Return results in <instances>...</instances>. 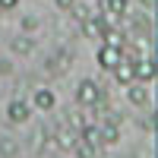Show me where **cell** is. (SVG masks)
I'll return each instance as SVG.
<instances>
[{"mask_svg": "<svg viewBox=\"0 0 158 158\" xmlns=\"http://www.w3.org/2000/svg\"><path fill=\"white\" fill-rule=\"evenodd\" d=\"M76 142H79V133H76L73 127H67V130H54V149H60V152H73Z\"/></svg>", "mask_w": 158, "mask_h": 158, "instance_id": "cell-6", "label": "cell"}, {"mask_svg": "<svg viewBox=\"0 0 158 158\" xmlns=\"http://www.w3.org/2000/svg\"><path fill=\"white\" fill-rule=\"evenodd\" d=\"M95 60H98V67H101V70H114L123 57H120V48H117V44H104V41H101V44H98Z\"/></svg>", "mask_w": 158, "mask_h": 158, "instance_id": "cell-4", "label": "cell"}, {"mask_svg": "<svg viewBox=\"0 0 158 158\" xmlns=\"http://www.w3.org/2000/svg\"><path fill=\"white\" fill-rule=\"evenodd\" d=\"M54 3H57V10H63V13H70V6L76 3V0H54Z\"/></svg>", "mask_w": 158, "mask_h": 158, "instance_id": "cell-17", "label": "cell"}, {"mask_svg": "<svg viewBox=\"0 0 158 158\" xmlns=\"http://www.w3.org/2000/svg\"><path fill=\"white\" fill-rule=\"evenodd\" d=\"M19 25H22V32H35V29H38V19H35V16H22Z\"/></svg>", "mask_w": 158, "mask_h": 158, "instance_id": "cell-16", "label": "cell"}, {"mask_svg": "<svg viewBox=\"0 0 158 158\" xmlns=\"http://www.w3.org/2000/svg\"><path fill=\"white\" fill-rule=\"evenodd\" d=\"M123 38H127V32H123V29H117V25H104V32H101L98 41H104V44H120Z\"/></svg>", "mask_w": 158, "mask_h": 158, "instance_id": "cell-12", "label": "cell"}, {"mask_svg": "<svg viewBox=\"0 0 158 158\" xmlns=\"http://www.w3.org/2000/svg\"><path fill=\"white\" fill-rule=\"evenodd\" d=\"M98 139H101V149L104 146H117V142H120V127L98 120Z\"/></svg>", "mask_w": 158, "mask_h": 158, "instance_id": "cell-9", "label": "cell"}, {"mask_svg": "<svg viewBox=\"0 0 158 158\" xmlns=\"http://www.w3.org/2000/svg\"><path fill=\"white\" fill-rule=\"evenodd\" d=\"M10 48H13V54L29 57L32 51H35V41H32V38H13V41H10Z\"/></svg>", "mask_w": 158, "mask_h": 158, "instance_id": "cell-13", "label": "cell"}, {"mask_svg": "<svg viewBox=\"0 0 158 158\" xmlns=\"http://www.w3.org/2000/svg\"><path fill=\"white\" fill-rule=\"evenodd\" d=\"M0 73H3V76L13 73V63H10V60H0Z\"/></svg>", "mask_w": 158, "mask_h": 158, "instance_id": "cell-19", "label": "cell"}, {"mask_svg": "<svg viewBox=\"0 0 158 158\" xmlns=\"http://www.w3.org/2000/svg\"><path fill=\"white\" fill-rule=\"evenodd\" d=\"M98 101H108L104 85L95 82V79H79V85H76V104H82V108H95Z\"/></svg>", "mask_w": 158, "mask_h": 158, "instance_id": "cell-1", "label": "cell"}, {"mask_svg": "<svg viewBox=\"0 0 158 158\" xmlns=\"http://www.w3.org/2000/svg\"><path fill=\"white\" fill-rule=\"evenodd\" d=\"M0 13H3V10H0Z\"/></svg>", "mask_w": 158, "mask_h": 158, "instance_id": "cell-21", "label": "cell"}, {"mask_svg": "<svg viewBox=\"0 0 158 158\" xmlns=\"http://www.w3.org/2000/svg\"><path fill=\"white\" fill-rule=\"evenodd\" d=\"M111 73H114V79L120 85H130V82H133V60H120Z\"/></svg>", "mask_w": 158, "mask_h": 158, "instance_id": "cell-11", "label": "cell"}, {"mask_svg": "<svg viewBox=\"0 0 158 158\" xmlns=\"http://www.w3.org/2000/svg\"><path fill=\"white\" fill-rule=\"evenodd\" d=\"M70 16H73V22H76V29H79V25L92 16V10H89L85 3H73V6H70Z\"/></svg>", "mask_w": 158, "mask_h": 158, "instance_id": "cell-15", "label": "cell"}, {"mask_svg": "<svg viewBox=\"0 0 158 158\" xmlns=\"http://www.w3.org/2000/svg\"><path fill=\"white\" fill-rule=\"evenodd\" d=\"M70 60H73V51H70V48H60L57 54H48L44 70H48V73H54V76H60V73H67Z\"/></svg>", "mask_w": 158, "mask_h": 158, "instance_id": "cell-5", "label": "cell"}, {"mask_svg": "<svg viewBox=\"0 0 158 158\" xmlns=\"http://www.w3.org/2000/svg\"><path fill=\"white\" fill-rule=\"evenodd\" d=\"M13 155H19V142L13 139V136L0 133V158H13Z\"/></svg>", "mask_w": 158, "mask_h": 158, "instance_id": "cell-14", "label": "cell"}, {"mask_svg": "<svg viewBox=\"0 0 158 158\" xmlns=\"http://www.w3.org/2000/svg\"><path fill=\"white\" fill-rule=\"evenodd\" d=\"M54 104H57V95L51 89H35V95H32V108L35 111H54Z\"/></svg>", "mask_w": 158, "mask_h": 158, "instance_id": "cell-8", "label": "cell"}, {"mask_svg": "<svg viewBox=\"0 0 158 158\" xmlns=\"http://www.w3.org/2000/svg\"><path fill=\"white\" fill-rule=\"evenodd\" d=\"M98 10L108 13L111 19H127V13H130V0H101Z\"/></svg>", "mask_w": 158, "mask_h": 158, "instance_id": "cell-7", "label": "cell"}, {"mask_svg": "<svg viewBox=\"0 0 158 158\" xmlns=\"http://www.w3.org/2000/svg\"><path fill=\"white\" fill-rule=\"evenodd\" d=\"M155 73H158V67H155V51H152V54H142L139 60H133V82L149 85V82H155Z\"/></svg>", "mask_w": 158, "mask_h": 158, "instance_id": "cell-2", "label": "cell"}, {"mask_svg": "<svg viewBox=\"0 0 158 158\" xmlns=\"http://www.w3.org/2000/svg\"><path fill=\"white\" fill-rule=\"evenodd\" d=\"M29 117H32V104L29 101H22V98H13L10 104H6V120L10 123H29Z\"/></svg>", "mask_w": 158, "mask_h": 158, "instance_id": "cell-3", "label": "cell"}, {"mask_svg": "<svg viewBox=\"0 0 158 158\" xmlns=\"http://www.w3.org/2000/svg\"><path fill=\"white\" fill-rule=\"evenodd\" d=\"M19 0H0V10H16Z\"/></svg>", "mask_w": 158, "mask_h": 158, "instance_id": "cell-18", "label": "cell"}, {"mask_svg": "<svg viewBox=\"0 0 158 158\" xmlns=\"http://www.w3.org/2000/svg\"><path fill=\"white\" fill-rule=\"evenodd\" d=\"M123 89H127V101H130V104H136V108L149 104V89L142 85V82H130V85H123Z\"/></svg>", "mask_w": 158, "mask_h": 158, "instance_id": "cell-10", "label": "cell"}, {"mask_svg": "<svg viewBox=\"0 0 158 158\" xmlns=\"http://www.w3.org/2000/svg\"><path fill=\"white\" fill-rule=\"evenodd\" d=\"M139 3H142V10H146V13H155V0H139Z\"/></svg>", "mask_w": 158, "mask_h": 158, "instance_id": "cell-20", "label": "cell"}]
</instances>
